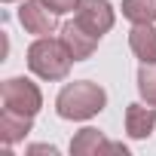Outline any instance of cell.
Segmentation results:
<instances>
[{
    "label": "cell",
    "instance_id": "obj_1",
    "mask_svg": "<svg viewBox=\"0 0 156 156\" xmlns=\"http://www.w3.org/2000/svg\"><path fill=\"white\" fill-rule=\"evenodd\" d=\"M107 104V95L98 83L80 80V83H67L58 98H55V110L61 119H89L95 113H101Z\"/></svg>",
    "mask_w": 156,
    "mask_h": 156
},
{
    "label": "cell",
    "instance_id": "obj_2",
    "mask_svg": "<svg viewBox=\"0 0 156 156\" xmlns=\"http://www.w3.org/2000/svg\"><path fill=\"white\" fill-rule=\"evenodd\" d=\"M70 64H73V55H70V49L64 46L61 37L58 40L40 37L28 49V67L37 76H43V80H64L67 70H70Z\"/></svg>",
    "mask_w": 156,
    "mask_h": 156
},
{
    "label": "cell",
    "instance_id": "obj_3",
    "mask_svg": "<svg viewBox=\"0 0 156 156\" xmlns=\"http://www.w3.org/2000/svg\"><path fill=\"white\" fill-rule=\"evenodd\" d=\"M0 101H3L6 110L31 116V119L43 107V95H40L37 83L25 80V76H9V80H3V86H0Z\"/></svg>",
    "mask_w": 156,
    "mask_h": 156
},
{
    "label": "cell",
    "instance_id": "obj_4",
    "mask_svg": "<svg viewBox=\"0 0 156 156\" xmlns=\"http://www.w3.org/2000/svg\"><path fill=\"white\" fill-rule=\"evenodd\" d=\"M76 22H80L86 31H92L95 37L107 34L113 28V6L107 0H80L76 6Z\"/></svg>",
    "mask_w": 156,
    "mask_h": 156
},
{
    "label": "cell",
    "instance_id": "obj_5",
    "mask_svg": "<svg viewBox=\"0 0 156 156\" xmlns=\"http://www.w3.org/2000/svg\"><path fill=\"white\" fill-rule=\"evenodd\" d=\"M19 22L25 25L28 34H37V37H49L55 31V12L43 0H25L19 9Z\"/></svg>",
    "mask_w": 156,
    "mask_h": 156
},
{
    "label": "cell",
    "instance_id": "obj_6",
    "mask_svg": "<svg viewBox=\"0 0 156 156\" xmlns=\"http://www.w3.org/2000/svg\"><path fill=\"white\" fill-rule=\"evenodd\" d=\"M61 40H64V46L70 49V55H73V61H86L92 52H95V46H98V40L101 37H95L92 31H86L80 22H67L64 28H61Z\"/></svg>",
    "mask_w": 156,
    "mask_h": 156
},
{
    "label": "cell",
    "instance_id": "obj_7",
    "mask_svg": "<svg viewBox=\"0 0 156 156\" xmlns=\"http://www.w3.org/2000/svg\"><path fill=\"white\" fill-rule=\"evenodd\" d=\"M70 153L73 156H92V153H129L122 144H113L107 141L98 129H83V132H76V138L70 141Z\"/></svg>",
    "mask_w": 156,
    "mask_h": 156
},
{
    "label": "cell",
    "instance_id": "obj_8",
    "mask_svg": "<svg viewBox=\"0 0 156 156\" xmlns=\"http://www.w3.org/2000/svg\"><path fill=\"white\" fill-rule=\"evenodd\" d=\"M156 129V107H144V104H129L126 107V132L132 138H150V132Z\"/></svg>",
    "mask_w": 156,
    "mask_h": 156
},
{
    "label": "cell",
    "instance_id": "obj_9",
    "mask_svg": "<svg viewBox=\"0 0 156 156\" xmlns=\"http://www.w3.org/2000/svg\"><path fill=\"white\" fill-rule=\"evenodd\" d=\"M129 46L141 61H156V28L153 25H135L129 31Z\"/></svg>",
    "mask_w": 156,
    "mask_h": 156
},
{
    "label": "cell",
    "instance_id": "obj_10",
    "mask_svg": "<svg viewBox=\"0 0 156 156\" xmlns=\"http://www.w3.org/2000/svg\"><path fill=\"white\" fill-rule=\"evenodd\" d=\"M28 132H31V116H22V113H12L3 107V113H0V138H3V144H16Z\"/></svg>",
    "mask_w": 156,
    "mask_h": 156
},
{
    "label": "cell",
    "instance_id": "obj_11",
    "mask_svg": "<svg viewBox=\"0 0 156 156\" xmlns=\"http://www.w3.org/2000/svg\"><path fill=\"white\" fill-rule=\"evenodd\" d=\"M122 16L135 25L156 22V0H122Z\"/></svg>",
    "mask_w": 156,
    "mask_h": 156
},
{
    "label": "cell",
    "instance_id": "obj_12",
    "mask_svg": "<svg viewBox=\"0 0 156 156\" xmlns=\"http://www.w3.org/2000/svg\"><path fill=\"white\" fill-rule=\"evenodd\" d=\"M138 92L147 104L156 107V61H144L138 70Z\"/></svg>",
    "mask_w": 156,
    "mask_h": 156
},
{
    "label": "cell",
    "instance_id": "obj_13",
    "mask_svg": "<svg viewBox=\"0 0 156 156\" xmlns=\"http://www.w3.org/2000/svg\"><path fill=\"white\" fill-rule=\"evenodd\" d=\"M43 3H46L55 16H64V12H73L76 6H80V0H43Z\"/></svg>",
    "mask_w": 156,
    "mask_h": 156
},
{
    "label": "cell",
    "instance_id": "obj_14",
    "mask_svg": "<svg viewBox=\"0 0 156 156\" xmlns=\"http://www.w3.org/2000/svg\"><path fill=\"white\" fill-rule=\"evenodd\" d=\"M31 153H49V156H55L58 150H55L52 144H34V147H31Z\"/></svg>",
    "mask_w": 156,
    "mask_h": 156
},
{
    "label": "cell",
    "instance_id": "obj_15",
    "mask_svg": "<svg viewBox=\"0 0 156 156\" xmlns=\"http://www.w3.org/2000/svg\"><path fill=\"white\" fill-rule=\"evenodd\" d=\"M3 3H12V0H3Z\"/></svg>",
    "mask_w": 156,
    "mask_h": 156
}]
</instances>
